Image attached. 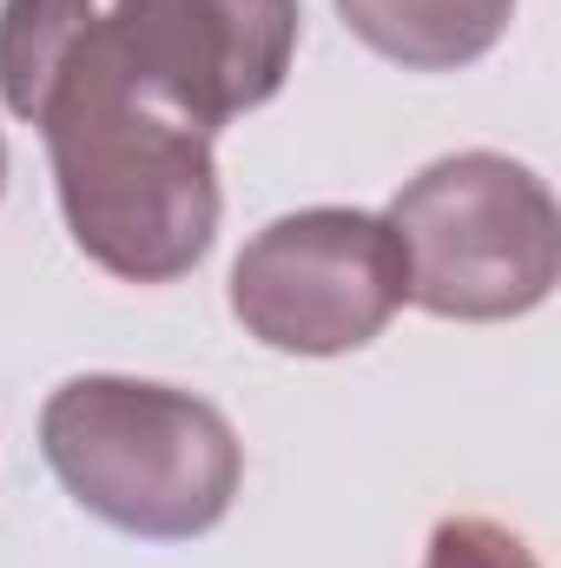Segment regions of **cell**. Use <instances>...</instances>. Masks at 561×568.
I'll return each mask as SVG.
<instances>
[{
  "instance_id": "obj_8",
  "label": "cell",
  "mask_w": 561,
  "mask_h": 568,
  "mask_svg": "<svg viewBox=\"0 0 561 568\" xmlns=\"http://www.w3.org/2000/svg\"><path fill=\"white\" fill-rule=\"evenodd\" d=\"M422 568H542V562L516 529H502L489 516H442L429 529Z\"/></svg>"
},
{
  "instance_id": "obj_2",
  "label": "cell",
  "mask_w": 561,
  "mask_h": 568,
  "mask_svg": "<svg viewBox=\"0 0 561 568\" xmlns=\"http://www.w3.org/2000/svg\"><path fill=\"white\" fill-rule=\"evenodd\" d=\"M40 456L86 516L140 542L218 529L245 483V449L225 410L140 377L60 384L40 410Z\"/></svg>"
},
{
  "instance_id": "obj_4",
  "label": "cell",
  "mask_w": 561,
  "mask_h": 568,
  "mask_svg": "<svg viewBox=\"0 0 561 568\" xmlns=\"http://www.w3.org/2000/svg\"><path fill=\"white\" fill-rule=\"evenodd\" d=\"M410 304V265L390 219L304 205L272 219L232 265V317L284 357L364 351Z\"/></svg>"
},
{
  "instance_id": "obj_3",
  "label": "cell",
  "mask_w": 561,
  "mask_h": 568,
  "mask_svg": "<svg viewBox=\"0 0 561 568\" xmlns=\"http://www.w3.org/2000/svg\"><path fill=\"white\" fill-rule=\"evenodd\" d=\"M410 304L456 324H502L549 304L561 278V212L536 165L509 152H449L390 199Z\"/></svg>"
},
{
  "instance_id": "obj_5",
  "label": "cell",
  "mask_w": 561,
  "mask_h": 568,
  "mask_svg": "<svg viewBox=\"0 0 561 568\" xmlns=\"http://www.w3.org/2000/svg\"><path fill=\"white\" fill-rule=\"evenodd\" d=\"M297 0H113L106 47L120 73L198 133L278 100L297 60Z\"/></svg>"
},
{
  "instance_id": "obj_1",
  "label": "cell",
  "mask_w": 561,
  "mask_h": 568,
  "mask_svg": "<svg viewBox=\"0 0 561 568\" xmlns=\"http://www.w3.org/2000/svg\"><path fill=\"white\" fill-rule=\"evenodd\" d=\"M73 245L126 284L185 278L218 239L212 133L185 126L120 73L106 20L73 47L33 113Z\"/></svg>"
},
{
  "instance_id": "obj_7",
  "label": "cell",
  "mask_w": 561,
  "mask_h": 568,
  "mask_svg": "<svg viewBox=\"0 0 561 568\" xmlns=\"http://www.w3.org/2000/svg\"><path fill=\"white\" fill-rule=\"evenodd\" d=\"M106 13L113 0H0V100L13 120L40 113L53 73Z\"/></svg>"
},
{
  "instance_id": "obj_9",
  "label": "cell",
  "mask_w": 561,
  "mask_h": 568,
  "mask_svg": "<svg viewBox=\"0 0 561 568\" xmlns=\"http://www.w3.org/2000/svg\"><path fill=\"white\" fill-rule=\"evenodd\" d=\"M0 192H7V140H0Z\"/></svg>"
},
{
  "instance_id": "obj_6",
  "label": "cell",
  "mask_w": 561,
  "mask_h": 568,
  "mask_svg": "<svg viewBox=\"0 0 561 568\" xmlns=\"http://www.w3.org/2000/svg\"><path fill=\"white\" fill-rule=\"evenodd\" d=\"M337 13L390 67L456 73L509 33L516 0H337Z\"/></svg>"
}]
</instances>
